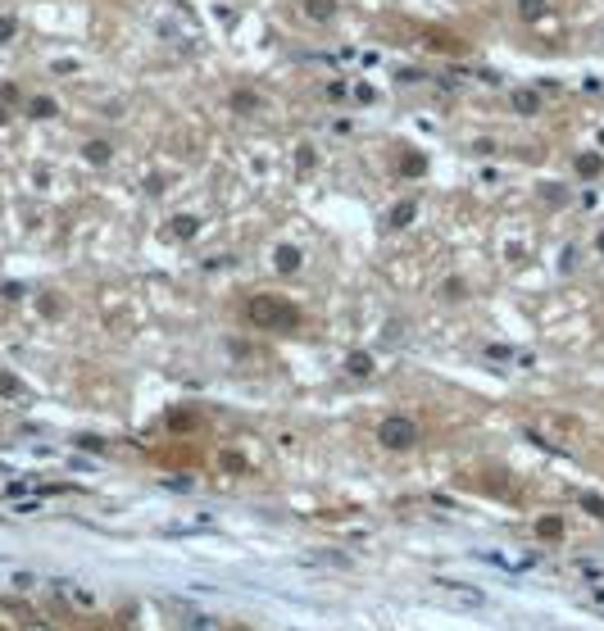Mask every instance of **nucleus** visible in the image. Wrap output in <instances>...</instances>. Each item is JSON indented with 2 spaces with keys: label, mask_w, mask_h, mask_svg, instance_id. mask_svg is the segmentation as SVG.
<instances>
[{
  "label": "nucleus",
  "mask_w": 604,
  "mask_h": 631,
  "mask_svg": "<svg viewBox=\"0 0 604 631\" xmlns=\"http://www.w3.org/2000/svg\"><path fill=\"white\" fill-rule=\"evenodd\" d=\"M5 123H10V109H5V105H0V128H5Z\"/></svg>",
  "instance_id": "obj_26"
},
{
  "label": "nucleus",
  "mask_w": 604,
  "mask_h": 631,
  "mask_svg": "<svg viewBox=\"0 0 604 631\" xmlns=\"http://www.w3.org/2000/svg\"><path fill=\"white\" fill-rule=\"evenodd\" d=\"M518 14H523L527 23H541L545 14H550V5H545V0H518Z\"/></svg>",
  "instance_id": "obj_12"
},
{
  "label": "nucleus",
  "mask_w": 604,
  "mask_h": 631,
  "mask_svg": "<svg viewBox=\"0 0 604 631\" xmlns=\"http://www.w3.org/2000/svg\"><path fill=\"white\" fill-rule=\"evenodd\" d=\"M436 586H446V591H455L459 600H464V604H473V609H477V604H486V595L477 591V586H464V582H446V577H441V582H436Z\"/></svg>",
  "instance_id": "obj_8"
},
{
  "label": "nucleus",
  "mask_w": 604,
  "mask_h": 631,
  "mask_svg": "<svg viewBox=\"0 0 604 631\" xmlns=\"http://www.w3.org/2000/svg\"><path fill=\"white\" fill-rule=\"evenodd\" d=\"M536 532H541L545 541H559V536H564V518H541V523H536Z\"/></svg>",
  "instance_id": "obj_17"
},
{
  "label": "nucleus",
  "mask_w": 604,
  "mask_h": 631,
  "mask_svg": "<svg viewBox=\"0 0 604 631\" xmlns=\"http://www.w3.org/2000/svg\"><path fill=\"white\" fill-rule=\"evenodd\" d=\"M595 246H600V255H604V232H600V241H595Z\"/></svg>",
  "instance_id": "obj_27"
},
{
  "label": "nucleus",
  "mask_w": 604,
  "mask_h": 631,
  "mask_svg": "<svg viewBox=\"0 0 604 631\" xmlns=\"http://www.w3.org/2000/svg\"><path fill=\"white\" fill-rule=\"evenodd\" d=\"M14 37H19V19H14V14H0V46Z\"/></svg>",
  "instance_id": "obj_19"
},
{
  "label": "nucleus",
  "mask_w": 604,
  "mask_h": 631,
  "mask_svg": "<svg viewBox=\"0 0 604 631\" xmlns=\"http://www.w3.org/2000/svg\"><path fill=\"white\" fill-rule=\"evenodd\" d=\"M196 232H200L196 214H178V218H169V227H164V237H173V241H191Z\"/></svg>",
  "instance_id": "obj_3"
},
{
  "label": "nucleus",
  "mask_w": 604,
  "mask_h": 631,
  "mask_svg": "<svg viewBox=\"0 0 604 631\" xmlns=\"http://www.w3.org/2000/svg\"><path fill=\"white\" fill-rule=\"evenodd\" d=\"M232 105H237V109H255V96H250V91H237V96H232Z\"/></svg>",
  "instance_id": "obj_24"
},
{
  "label": "nucleus",
  "mask_w": 604,
  "mask_h": 631,
  "mask_svg": "<svg viewBox=\"0 0 604 631\" xmlns=\"http://www.w3.org/2000/svg\"><path fill=\"white\" fill-rule=\"evenodd\" d=\"M246 318L255 327H264V332H291V327L300 323L296 305H291L287 296H255L246 305Z\"/></svg>",
  "instance_id": "obj_1"
},
{
  "label": "nucleus",
  "mask_w": 604,
  "mask_h": 631,
  "mask_svg": "<svg viewBox=\"0 0 604 631\" xmlns=\"http://www.w3.org/2000/svg\"><path fill=\"white\" fill-rule=\"evenodd\" d=\"M582 509L595 513V518H604V500H595V495H582Z\"/></svg>",
  "instance_id": "obj_23"
},
{
  "label": "nucleus",
  "mask_w": 604,
  "mask_h": 631,
  "mask_svg": "<svg viewBox=\"0 0 604 631\" xmlns=\"http://www.w3.org/2000/svg\"><path fill=\"white\" fill-rule=\"evenodd\" d=\"M377 441L387 445V450H414L418 445V423L405 414H391L387 423L377 427Z\"/></svg>",
  "instance_id": "obj_2"
},
{
  "label": "nucleus",
  "mask_w": 604,
  "mask_h": 631,
  "mask_svg": "<svg viewBox=\"0 0 604 631\" xmlns=\"http://www.w3.org/2000/svg\"><path fill=\"white\" fill-rule=\"evenodd\" d=\"M414 218H418V205H414V200H400V205L391 209V218H387V223H391V227H409Z\"/></svg>",
  "instance_id": "obj_11"
},
{
  "label": "nucleus",
  "mask_w": 604,
  "mask_h": 631,
  "mask_svg": "<svg viewBox=\"0 0 604 631\" xmlns=\"http://www.w3.org/2000/svg\"><path fill=\"white\" fill-rule=\"evenodd\" d=\"M346 373H355V377H373V355H364V350H355V355L346 359Z\"/></svg>",
  "instance_id": "obj_13"
},
{
  "label": "nucleus",
  "mask_w": 604,
  "mask_h": 631,
  "mask_svg": "<svg viewBox=\"0 0 604 631\" xmlns=\"http://www.w3.org/2000/svg\"><path fill=\"white\" fill-rule=\"evenodd\" d=\"M509 105H514L518 114H536V109H541V96H536V91H523V87H518L514 96H509Z\"/></svg>",
  "instance_id": "obj_10"
},
{
  "label": "nucleus",
  "mask_w": 604,
  "mask_h": 631,
  "mask_svg": "<svg viewBox=\"0 0 604 631\" xmlns=\"http://www.w3.org/2000/svg\"><path fill=\"white\" fill-rule=\"evenodd\" d=\"M23 631H50L46 622H23Z\"/></svg>",
  "instance_id": "obj_25"
},
{
  "label": "nucleus",
  "mask_w": 604,
  "mask_h": 631,
  "mask_svg": "<svg viewBox=\"0 0 604 631\" xmlns=\"http://www.w3.org/2000/svg\"><path fill=\"white\" fill-rule=\"evenodd\" d=\"M300 264H305V255H300L296 246H278V250H273V268H278V273H300Z\"/></svg>",
  "instance_id": "obj_6"
},
{
  "label": "nucleus",
  "mask_w": 604,
  "mask_h": 631,
  "mask_svg": "<svg viewBox=\"0 0 604 631\" xmlns=\"http://www.w3.org/2000/svg\"><path fill=\"white\" fill-rule=\"evenodd\" d=\"M164 486H169V491H178V495H182V491H191V477H182V473H178V477H164Z\"/></svg>",
  "instance_id": "obj_22"
},
{
  "label": "nucleus",
  "mask_w": 604,
  "mask_h": 631,
  "mask_svg": "<svg viewBox=\"0 0 604 631\" xmlns=\"http://www.w3.org/2000/svg\"><path fill=\"white\" fill-rule=\"evenodd\" d=\"M314 164H318V150H314V146H300V150H296V168H300V173H309Z\"/></svg>",
  "instance_id": "obj_20"
},
{
  "label": "nucleus",
  "mask_w": 604,
  "mask_h": 631,
  "mask_svg": "<svg viewBox=\"0 0 604 631\" xmlns=\"http://www.w3.org/2000/svg\"><path fill=\"white\" fill-rule=\"evenodd\" d=\"M0 105H5V109L19 105V87H14V82H0Z\"/></svg>",
  "instance_id": "obj_21"
},
{
  "label": "nucleus",
  "mask_w": 604,
  "mask_h": 631,
  "mask_svg": "<svg viewBox=\"0 0 604 631\" xmlns=\"http://www.w3.org/2000/svg\"><path fill=\"white\" fill-rule=\"evenodd\" d=\"M182 631H223V622L209 618V613H187V618H182Z\"/></svg>",
  "instance_id": "obj_9"
},
{
  "label": "nucleus",
  "mask_w": 604,
  "mask_h": 631,
  "mask_svg": "<svg viewBox=\"0 0 604 631\" xmlns=\"http://www.w3.org/2000/svg\"><path fill=\"white\" fill-rule=\"evenodd\" d=\"M0 395H5V400H19L23 395V382L14 373H0Z\"/></svg>",
  "instance_id": "obj_18"
},
{
  "label": "nucleus",
  "mask_w": 604,
  "mask_h": 631,
  "mask_svg": "<svg viewBox=\"0 0 604 631\" xmlns=\"http://www.w3.org/2000/svg\"><path fill=\"white\" fill-rule=\"evenodd\" d=\"M55 591H60L73 609H96V595H91L87 586H78V582H55Z\"/></svg>",
  "instance_id": "obj_4"
},
{
  "label": "nucleus",
  "mask_w": 604,
  "mask_h": 631,
  "mask_svg": "<svg viewBox=\"0 0 604 631\" xmlns=\"http://www.w3.org/2000/svg\"><path fill=\"white\" fill-rule=\"evenodd\" d=\"M82 159L96 164V168H105L109 159H114V146H109V141H87V146H82Z\"/></svg>",
  "instance_id": "obj_7"
},
{
  "label": "nucleus",
  "mask_w": 604,
  "mask_h": 631,
  "mask_svg": "<svg viewBox=\"0 0 604 631\" xmlns=\"http://www.w3.org/2000/svg\"><path fill=\"white\" fill-rule=\"evenodd\" d=\"M600 168H604V159L595 155V150H586V155H577V173H582V178H595Z\"/></svg>",
  "instance_id": "obj_15"
},
{
  "label": "nucleus",
  "mask_w": 604,
  "mask_h": 631,
  "mask_svg": "<svg viewBox=\"0 0 604 631\" xmlns=\"http://www.w3.org/2000/svg\"><path fill=\"white\" fill-rule=\"evenodd\" d=\"M427 173V159L423 155H405V164H400V178H423Z\"/></svg>",
  "instance_id": "obj_16"
},
{
  "label": "nucleus",
  "mask_w": 604,
  "mask_h": 631,
  "mask_svg": "<svg viewBox=\"0 0 604 631\" xmlns=\"http://www.w3.org/2000/svg\"><path fill=\"white\" fill-rule=\"evenodd\" d=\"M300 10H305V19H314V23H332L337 19V0H300Z\"/></svg>",
  "instance_id": "obj_5"
},
{
  "label": "nucleus",
  "mask_w": 604,
  "mask_h": 631,
  "mask_svg": "<svg viewBox=\"0 0 604 631\" xmlns=\"http://www.w3.org/2000/svg\"><path fill=\"white\" fill-rule=\"evenodd\" d=\"M28 114H32V119H55V100H50V96H32Z\"/></svg>",
  "instance_id": "obj_14"
}]
</instances>
